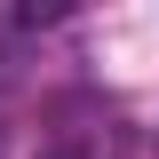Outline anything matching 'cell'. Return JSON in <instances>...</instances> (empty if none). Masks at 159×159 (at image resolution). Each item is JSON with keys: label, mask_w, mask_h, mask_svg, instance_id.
<instances>
[{"label": "cell", "mask_w": 159, "mask_h": 159, "mask_svg": "<svg viewBox=\"0 0 159 159\" xmlns=\"http://www.w3.org/2000/svg\"><path fill=\"white\" fill-rule=\"evenodd\" d=\"M0 159H8V143H0Z\"/></svg>", "instance_id": "cell-2"}, {"label": "cell", "mask_w": 159, "mask_h": 159, "mask_svg": "<svg viewBox=\"0 0 159 159\" xmlns=\"http://www.w3.org/2000/svg\"><path fill=\"white\" fill-rule=\"evenodd\" d=\"M40 159H111V135L103 127H56Z\"/></svg>", "instance_id": "cell-1"}]
</instances>
